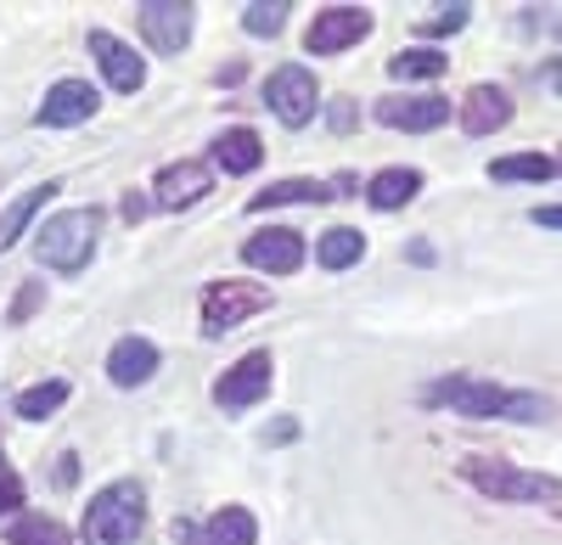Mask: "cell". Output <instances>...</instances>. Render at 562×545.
Returning a JSON list of instances; mask_svg holds the SVG:
<instances>
[{
	"instance_id": "cell-29",
	"label": "cell",
	"mask_w": 562,
	"mask_h": 545,
	"mask_svg": "<svg viewBox=\"0 0 562 545\" xmlns=\"http://www.w3.org/2000/svg\"><path fill=\"white\" fill-rule=\"evenodd\" d=\"M467 12L473 7H439V18H422L416 29L422 34H456V29H467Z\"/></svg>"
},
{
	"instance_id": "cell-13",
	"label": "cell",
	"mask_w": 562,
	"mask_h": 545,
	"mask_svg": "<svg viewBox=\"0 0 562 545\" xmlns=\"http://www.w3.org/2000/svg\"><path fill=\"white\" fill-rule=\"evenodd\" d=\"M97 90H90L85 79H57L52 90H45V102H40V124L45 129H74V124H85L90 113H97Z\"/></svg>"
},
{
	"instance_id": "cell-4",
	"label": "cell",
	"mask_w": 562,
	"mask_h": 545,
	"mask_svg": "<svg viewBox=\"0 0 562 545\" xmlns=\"http://www.w3.org/2000/svg\"><path fill=\"white\" fill-rule=\"evenodd\" d=\"M461 478L473 484V489H484V495H495V501H562V478H551V473H524V467H512V462H490V456H473V462H461Z\"/></svg>"
},
{
	"instance_id": "cell-18",
	"label": "cell",
	"mask_w": 562,
	"mask_h": 545,
	"mask_svg": "<svg viewBox=\"0 0 562 545\" xmlns=\"http://www.w3.org/2000/svg\"><path fill=\"white\" fill-rule=\"evenodd\" d=\"M416 192H422V174H416V169H383V174H371L366 203L383 208V214H394V208H405Z\"/></svg>"
},
{
	"instance_id": "cell-24",
	"label": "cell",
	"mask_w": 562,
	"mask_h": 545,
	"mask_svg": "<svg viewBox=\"0 0 562 545\" xmlns=\"http://www.w3.org/2000/svg\"><path fill=\"white\" fill-rule=\"evenodd\" d=\"M445 68H450L445 52H400V57H389V73L394 79H439Z\"/></svg>"
},
{
	"instance_id": "cell-31",
	"label": "cell",
	"mask_w": 562,
	"mask_h": 545,
	"mask_svg": "<svg viewBox=\"0 0 562 545\" xmlns=\"http://www.w3.org/2000/svg\"><path fill=\"white\" fill-rule=\"evenodd\" d=\"M326 124H333L338 135H349L355 129V102H333V107H326Z\"/></svg>"
},
{
	"instance_id": "cell-19",
	"label": "cell",
	"mask_w": 562,
	"mask_h": 545,
	"mask_svg": "<svg viewBox=\"0 0 562 545\" xmlns=\"http://www.w3.org/2000/svg\"><path fill=\"white\" fill-rule=\"evenodd\" d=\"M57 192H63L57 180H45V186L23 192V197H18V203L7 208V214H0V253H7V248H12V242H18L23 231H29V219H34V214L45 208V197H57Z\"/></svg>"
},
{
	"instance_id": "cell-17",
	"label": "cell",
	"mask_w": 562,
	"mask_h": 545,
	"mask_svg": "<svg viewBox=\"0 0 562 545\" xmlns=\"http://www.w3.org/2000/svg\"><path fill=\"white\" fill-rule=\"evenodd\" d=\"M259 158H265V147H259V135L254 129H225L220 141H214V163L225 169V174H254L259 169Z\"/></svg>"
},
{
	"instance_id": "cell-14",
	"label": "cell",
	"mask_w": 562,
	"mask_h": 545,
	"mask_svg": "<svg viewBox=\"0 0 562 545\" xmlns=\"http://www.w3.org/2000/svg\"><path fill=\"white\" fill-rule=\"evenodd\" d=\"M506 124H512V96L501 84H473L461 96V129L467 135H495Z\"/></svg>"
},
{
	"instance_id": "cell-33",
	"label": "cell",
	"mask_w": 562,
	"mask_h": 545,
	"mask_svg": "<svg viewBox=\"0 0 562 545\" xmlns=\"http://www.w3.org/2000/svg\"><path fill=\"white\" fill-rule=\"evenodd\" d=\"M79 478V456H74V450H63V456H57V489H68Z\"/></svg>"
},
{
	"instance_id": "cell-12",
	"label": "cell",
	"mask_w": 562,
	"mask_h": 545,
	"mask_svg": "<svg viewBox=\"0 0 562 545\" xmlns=\"http://www.w3.org/2000/svg\"><path fill=\"white\" fill-rule=\"evenodd\" d=\"M90 57L102 63V73H108V84L119 90V96H135V90L147 84V63H140L124 39H113L108 29H90Z\"/></svg>"
},
{
	"instance_id": "cell-37",
	"label": "cell",
	"mask_w": 562,
	"mask_h": 545,
	"mask_svg": "<svg viewBox=\"0 0 562 545\" xmlns=\"http://www.w3.org/2000/svg\"><path fill=\"white\" fill-rule=\"evenodd\" d=\"M557 169H562V163H557Z\"/></svg>"
},
{
	"instance_id": "cell-9",
	"label": "cell",
	"mask_w": 562,
	"mask_h": 545,
	"mask_svg": "<svg viewBox=\"0 0 562 545\" xmlns=\"http://www.w3.org/2000/svg\"><path fill=\"white\" fill-rule=\"evenodd\" d=\"M140 34H147L153 52H180L186 39H192V23H198V7H186V0H140Z\"/></svg>"
},
{
	"instance_id": "cell-32",
	"label": "cell",
	"mask_w": 562,
	"mask_h": 545,
	"mask_svg": "<svg viewBox=\"0 0 562 545\" xmlns=\"http://www.w3.org/2000/svg\"><path fill=\"white\" fill-rule=\"evenodd\" d=\"M175 545H209V534L192 518H175Z\"/></svg>"
},
{
	"instance_id": "cell-8",
	"label": "cell",
	"mask_w": 562,
	"mask_h": 545,
	"mask_svg": "<svg viewBox=\"0 0 562 545\" xmlns=\"http://www.w3.org/2000/svg\"><path fill=\"white\" fill-rule=\"evenodd\" d=\"M366 34H371V12H366V7H326V12H315L304 45H310L315 57H333V52H349V45H360Z\"/></svg>"
},
{
	"instance_id": "cell-1",
	"label": "cell",
	"mask_w": 562,
	"mask_h": 545,
	"mask_svg": "<svg viewBox=\"0 0 562 545\" xmlns=\"http://www.w3.org/2000/svg\"><path fill=\"white\" fill-rule=\"evenodd\" d=\"M428 405H450L456 417H473V422H540L551 417V405L540 394H512V388H495V383H479V377H439L422 394Z\"/></svg>"
},
{
	"instance_id": "cell-27",
	"label": "cell",
	"mask_w": 562,
	"mask_h": 545,
	"mask_svg": "<svg viewBox=\"0 0 562 545\" xmlns=\"http://www.w3.org/2000/svg\"><path fill=\"white\" fill-rule=\"evenodd\" d=\"M495 180H551V158L540 152H518V158H495L490 163Z\"/></svg>"
},
{
	"instance_id": "cell-22",
	"label": "cell",
	"mask_w": 562,
	"mask_h": 545,
	"mask_svg": "<svg viewBox=\"0 0 562 545\" xmlns=\"http://www.w3.org/2000/svg\"><path fill=\"white\" fill-rule=\"evenodd\" d=\"M360 253H366V237H360V231H349V225H333V231H326V237L315 242V259H321L326 270H349Z\"/></svg>"
},
{
	"instance_id": "cell-28",
	"label": "cell",
	"mask_w": 562,
	"mask_h": 545,
	"mask_svg": "<svg viewBox=\"0 0 562 545\" xmlns=\"http://www.w3.org/2000/svg\"><path fill=\"white\" fill-rule=\"evenodd\" d=\"M23 507V478L12 473V462H0V518H12Z\"/></svg>"
},
{
	"instance_id": "cell-15",
	"label": "cell",
	"mask_w": 562,
	"mask_h": 545,
	"mask_svg": "<svg viewBox=\"0 0 562 545\" xmlns=\"http://www.w3.org/2000/svg\"><path fill=\"white\" fill-rule=\"evenodd\" d=\"M378 118L389 129H439L450 118V102L445 96H383Z\"/></svg>"
},
{
	"instance_id": "cell-2",
	"label": "cell",
	"mask_w": 562,
	"mask_h": 545,
	"mask_svg": "<svg viewBox=\"0 0 562 545\" xmlns=\"http://www.w3.org/2000/svg\"><path fill=\"white\" fill-rule=\"evenodd\" d=\"M147 523V495L140 484H108L97 501L85 507V545H135Z\"/></svg>"
},
{
	"instance_id": "cell-25",
	"label": "cell",
	"mask_w": 562,
	"mask_h": 545,
	"mask_svg": "<svg viewBox=\"0 0 562 545\" xmlns=\"http://www.w3.org/2000/svg\"><path fill=\"white\" fill-rule=\"evenodd\" d=\"M7 540H12V545H68V529H63L57 518H18V523L7 529Z\"/></svg>"
},
{
	"instance_id": "cell-5",
	"label": "cell",
	"mask_w": 562,
	"mask_h": 545,
	"mask_svg": "<svg viewBox=\"0 0 562 545\" xmlns=\"http://www.w3.org/2000/svg\"><path fill=\"white\" fill-rule=\"evenodd\" d=\"M270 309V287H259V282H214L209 293H203V332L209 338H225V332H237L248 315H265Z\"/></svg>"
},
{
	"instance_id": "cell-20",
	"label": "cell",
	"mask_w": 562,
	"mask_h": 545,
	"mask_svg": "<svg viewBox=\"0 0 562 545\" xmlns=\"http://www.w3.org/2000/svg\"><path fill=\"white\" fill-rule=\"evenodd\" d=\"M326 197H338V192H326L321 180H276V186H270V192H259L248 208H254V214L288 208V203H310V208H315V203H326Z\"/></svg>"
},
{
	"instance_id": "cell-34",
	"label": "cell",
	"mask_w": 562,
	"mask_h": 545,
	"mask_svg": "<svg viewBox=\"0 0 562 545\" xmlns=\"http://www.w3.org/2000/svg\"><path fill=\"white\" fill-rule=\"evenodd\" d=\"M147 208H153V197H140V192H130V197H124V219H130V225H135L140 214H147Z\"/></svg>"
},
{
	"instance_id": "cell-30",
	"label": "cell",
	"mask_w": 562,
	"mask_h": 545,
	"mask_svg": "<svg viewBox=\"0 0 562 545\" xmlns=\"http://www.w3.org/2000/svg\"><path fill=\"white\" fill-rule=\"evenodd\" d=\"M40 298H45V287H40V282H29V287L18 293V304H12V327H18V321H29V315L40 309Z\"/></svg>"
},
{
	"instance_id": "cell-16",
	"label": "cell",
	"mask_w": 562,
	"mask_h": 545,
	"mask_svg": "<svg viewBox=\"0 0 562 545\" xmlns=\"http://www.w3.org/2000/svg\"><path fill=\"white\" fill-rule=\"evenodd\" d=\"M158 372V349L147 343V338H119L113 343V354H108V377L119 383V388H140Z\"/></svg>"
},
{
	"instance_id": "cell-11",
	"label": "cell",
	"mask_w": 562,
	"mask_h": 545,
	"mask_svg": "<svg viewBox=\"0 0 562 545\" xmlns=\"http://www.w3.org/2000/svg\"><path fill=\"white\" fill-rule=\"evenodd\" d=\"M209 186H214L209 163L180 158V163H169V169L153 180V203H158V208H192V203H203V197H209Z\"/></svg>"
},
{
	"instance_id": "cell-3",
	"label": "cell",
	"mask_w": 562,
	"mask_h": 545,
	"mask_svg": "<svg viewBox=\"0 0 562 545\" xmlns=\"http://www.w3.org/2000/svg\"><path fill=\"white\" fill-rule=\"evenodd\" d=\"M97 231H102V208H68L57 219H45V231L34 237V253H40V264L74 276L97 253Z\"/></svg>"
},
{
	"instance_id": "cell-10",
	"label": "cell",
	"mask_w": 562,
	"mask_h": 545,
	"mask_svg": "<svg viewBox=\"0 0 562 545\" xmlns=\"http://www.w3.org/2000/svg\"><path fill=\"white\" fill-rule=\"evenodd\" d=\"M243 259L254 270H270V276H293V270L304 264V237L288 231V225H270V231L243 242Z\"/></svg>"
},
{
	"instance_id": "cell-23",
	"label": "cell",
	"mask_w": 562,
	"mask_h": 545,
	"mask_svg": "<svg viewBox=\"0 0 562 545\" xmlns=\"http://www.w3.org/2000/svg\"><path fill=\"white\" fill-rule=\"evenodd\" d=\"M63 399H68V383H63V377H52V383H34V388H23L12 411H18L23 422H45V417H52Z\"/></svg>"
},
{
	"instance_id": "cell-35",
	"label": "cell",
	"mask_w": 562,
	"mask_h": 545,
	"mask_svg": "<svg viewBox=\"0 0 562 545\" xmlns=\"http://www.w3.org/2000/svg\"><path fill=\"white\" fill-rule=\"evenodd\" d=\"M535 225H546V231H562V203H551V208H535Z\"/></svg>"
},
{
	"instance_id": "cell-21",
	"label": "cell",
	"mask_w": 562,
	"mask_h": 545,
	"mask_svg": "<svg viewBox=\"0 0 562 545\" xmlns=\"http://www.w3.org/2000/svg\"><path fill=\"white\" fill-rule=\"evenodd\" d=\"M203 534H209V545H259V523L248 507H220Z\"/></svg>"
},
{
	"instance_id": "cell-7",
	"label": "cell",
	"mask_w": 562,
	"mask_h": 545,
	"mask_svg": "<svg viewBox=\"0 0 562 545\" xmlns=\"http://www.w3.org/2000/svg\"><path fill=\"white\" fill-rule=\"evenodd\" d=\"M270 349H254V354H243L237 366H231L220 383H214V405L220 411H248V405H259L265 394H270Z\"/></svg>"
},
{
	"instance_id": "cell-26",
	"label": "cell",
	"mask_w": 562,
	"mask_h": 545,
	"mask_svg": "<svg viewBox=\"0 0 562 545\" xmlns=\"http://www.w3.org/2000/svg\"><path fill=\"white\" fill-rule=\"evenodd\" d=\"M288 12H293L288 0H254V7H243V29L259 34V39L265 34H281V29H288Z\"/></svg>"
},
{
	"instance_id": "cell-36",
	"label": "cell",
	"mask_w": 562,
	"mask_h": 545,
	"mask_svg": "<svg viewBox=\"0 0 562 545\" xmlns=\"http://www.w3.org/2000/svg\"><path fill=\"white\" fill-rule=\"evenodd\" d=\"M540 79H546V84L557 90V96H562V57H557V63H546V68H540Z\"/></svg>"
},
{
	"instance_id": "cell-6",
	"label": "cell",
	"mask_w": 562,
	"mask_h": 545,
	"mask_svg": "<svg viewBox=\"0 0 562 545\" xmlns=\"http://www.w3.org/2000/svg\"><path fill=\"white\" fill-rule=\"evenodd\" d=\"M265 107L288 124V129H304L310 118H315V73L310 68H299V63H288V68H276L270 73V84H265Z\"/></svg>"
}]
</instances>
